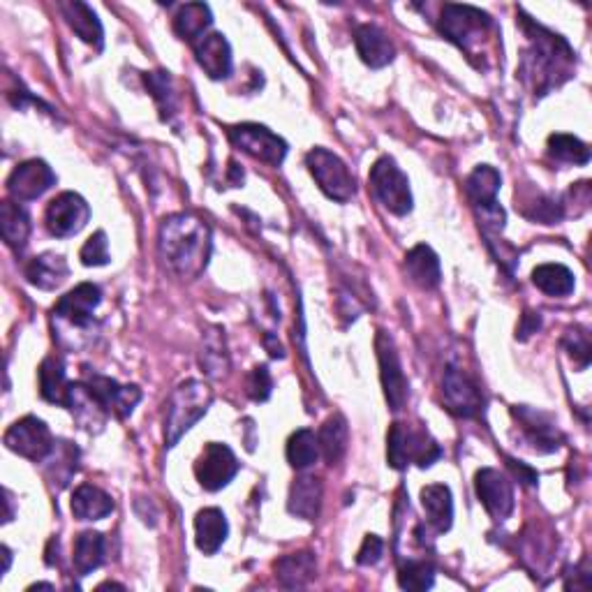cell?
I'll return each instance as SVG.
<instances>
[{"mask_svg": "<svg viewBox=\"0 0 592 592\" xmlns=\"http://www.w3.org/2000/svg\"><path fill=\"white\" fill-rule=\"evenodd\" d=\"M315 572H317V562H315V555L310 551L283 555V558L276 562V579L280 586L290 590L308 586V583L315 579Z\"/></svg>", "mask_w": 592, "mask_h": 592, "instance_id": "cell-25", "label": "cell"}, {"mask_svg": "<svg viewBox=\"0 0 592 592\" xmlns=\"http://www.w3.org/2000/svg\"><path fill=\"white\" fill-rule=\"evenodd\" d=\"M3 558H5L3 572H7V569H10V562H12V553H10V549H7V546H3Z\"/></svg>", "mask_w": 592, "mask_h": 592, "instance_id": "cell-49", "label": "cell"}, {"mask_svg": "<svg viewBox=\"0 0 592 592\" xmlns=\"http://www.w3.org/2000/svg\"><path fill=\"white\" fill-rule=\"evenodd\" d=\"M322 507V481L317 477H299L290 488V502L287 509L290 514L303 518V521H315L320 516Z\"/></svg>", "mask_w": 592, "mask_h": 592, "instance_id": "cell-27", "label": "cell"}, {"mask_svg": "<svg viewBox=\"0 0 592 592\" xmlns=\"http://www.w3.org/2000/svg\"><path fill=\"white\" fill-rule=\"evenodd\" d=\"M271 389H273V380H271L269 368H266V366H255L253 370H250V375H248V380H246V391H248V396L253 398L255 403L269 401Z\"/></svg>", "mask_w": 592, "mask_h": 592, "instance_id": "cell-43", "label": "cell"}, {"mask_svg": "<svg viewBox=\"0 0 592 592\" xmlns=\"http://www.w3.org/2000/svg\"><path fill=\"white\" fill-rule=\"evenodd\" d=\"M111 512H114V500L98 486L84 484L72 493V514L79 521H102Z\"/></svg>", "mask_w": 592, "mask_h": 592, "instance_id": "cell-28", "label": "cell"}, {"mask_svg": "<svg viewBox=\"0 0 592 592\" xmlns=\"http://www.w3.org/2000/svg\"><path fill=\"white\" fill-rule=\"evenodd\" d=\"M213 391L206 382L188 380L172 391L165 414V444L176 447L185 433L209 412Z\"/></svg>", "mask_w": 592, "mask_h": 592, "instance_id": "cell-3", "label": "cell"}, {"mask_svg": "<svg viewBox=\"0 0 592 592\" xmlns=\"http://www.w3.org/2000/svg\"><path fill=\"white\" fill-rule=\"evenodd\" d=\"M100 301H102V292L98 285L81 283L74 287L72 292L61 296V301H58L54 308V315L56 320L70 324V327L86 329L91 327L93 313L95 308L100 306Z\"/></svg>", "mask_w": 592, "mask_h": 592, "instance_id": "cell-16", "label": "cell"}, {"mask_svg": "<svg viewBox=\"0 0 592 592\" xmlns=\"http://www.w3.org/2000/svg\"><path fill=\"white\" fill-rule=\"evenodd\" d=\"M375 350H377V361H380V377H382V389L384 398H387L391 412H401L407 405V380L401 366V357H398V350L394 345V338L389 336L387 331H377L375 338Z\"/></svg>", "mask_w": 592, "mask_h": 592, "instance_id": "cell-8", "label": "cell"}, {"mask_svg": "<svg viewBox=\"0 0 592 592\" xmlns=\"http://www.w3.org/2000/svg\"><path fill=\"white\" fill-rule=\"evenodd\" d=\"M382 553H384V542H382V539L377 537V535H368L364 539V544H361L359 555H357V562H359V565H364V567L377 565V562H380V558H382Z\"/></svg>", "mask_w": 592, "mask_h": 592, "instance_id": "cell-45", "label": "cell"}, {"mask_svg": "<svg viewBox=\"0 0 592 592\" xmlns=\"http://www.w3.org/2000/svg\"><path fill=\"white\" fill-rule=\"evenodd\" d=\"M70 382L65 377V366L61 359H44L40 366V394L44 401L65 405V398H68Z\"/></svg>", "mask_w": 592, "mask_h": 592, "instance_id": "cell-37", "label": "cell"}, {"mask_svg": "<svg viewBox=\"0 0 592 592\" xmlns=\"http://www.w3.org/2000/svg\"><path fill=\"white\" fill-rule=\"evenodd\" d=\"M162 264L181 280H195L211 257V229L192 213H174L162 220L158 232Z\"/></svg>", "mask_w": 592, "mask_h": 592, "instance_id": "cell-1", "label": "cell"}, {"mask_svg": "<svg viewBox=\"0 0 592 592\" xmlns=\"http://www.w3.org/2000/svg\"><path fill=\"white\" fill-rule=\"evenodd\" d=\"M5 505H7V512H5V523L12 521V493L5 491Z\"/></svg>", "mask_w": 592, "mask_h": 592, "instance_id": "cell-48", "label": "cell"}, {"mask_svg": "<svg viewBox=\"0 0 592 592\" xmlns=\"http://www.w3.org/2000/svg\"><path fill=\"white\" fill-rule=\"evenodd\" d=\"M539 324H542V320H539V315L525 313L523 315V327L518 329V333H521V338H528L530 333H535L539 329Z\"/></svg>", "mask_w": 592, "mask_h": 592, "instance_id": "cell-47", "label": "cell"}, {"mask_svg": "<svg viewBox=\"0 0 592 592\" xmlns=\"http://www.w3.org/2000/svg\"><path fill=\"white\" fill-rule=\"evenodd\" d=\"M532 283L549 296H569L574 292V273L562 264H542L532 271Z\"/></svg>", "mask_w": 592, "mask_h": 592, "instance_id": "cell-35", "label": "cell"}, {"mask_svg": "<svg viewBox=\"0 0 592 592\" xmlns=\"http://www.w3.org/2000/svg\"><path fill=\"white\" fill-rule=\"evenodd\" d=\"M435 569L426 560H407L398 572V586L403 590H428L433 588Z\"/></svg>", "mask_w": 592, "mask_h": 592, "instance_id": "cell-40", "label": "cell"}, {"mask_svg": "<svg viewBox=\"0 0 592 592\" xmlns=\"http://www.w3.org/2000/svg\"><path fill=\"white\" fill-rule=\"evenodd\" d=\"M405 271L410 280L421 290H435L442 280V269H440V257L433 253L431 248L414 246L410 253L405 255Z\"/></svg>", "mask_w": 592, "mask_h": 592, "instance_id": "cell-23", "label": "cell"}, {"mask_svg": "<svg viewBox=\"0 0 592 592\" xmlns=\"http://www.w3.org/2000/svg\"><path fill=\"white\" fill-rule=\"evenodd\" d=\"M239 472L234 451L222 442H209L195 463V477L206 491H220Z\"/></svg>", "mask_w": 592, "mask_h": 592, "instance_id": "cell-12", "label": "cell"}, {"mask_svg": "<svg viewBox=\"0 0 592 592\" xmlns=\"http://www.w3.org/2000/svg\"><path fill=\"white\" fill-rule=\"evenodd\" d=\"M347 440H350V431H347V421L340 414H333L324 421L320 433H317L320 454L327 458L329 465H336L345 456Z\"/></svg>", "mask_w": 592, "mask_h": 592, "instance_id": "cell-33", "label": "cell"}, {"mask_svg": "<svg viewBox=\"0 0 592 592\" xmlns=\"http://www.w3.org/2000/svg\"><path fill=\"white\" fill-rule=\"evenodd\" d=\"M229 142H232L239 151L248 153L250 158L259 162H266L271 167L283 165L287 155V144L280 139L276 132L257 123H243L229 128Z\"/></svg>", "mask_w": 592, "mask_h": 592, "instance_id": "cell-7", "label": "cell"}, {"mask_svg": "<svg viewBox=\"0 0 592 592\" xmlns=\"http://www.w3.org/2000/svg\"><path fill=\"white\" fill-rule=\"evenodd\" d=\"M0 229H3V239L10 248L24 250L31 236V218L21 209L19 204L5 202L0 206Z\"/></svg>", "mask_w": 592, "mask_h": 592, "instance_id": "cell-34", "label": "cell"}, {"mask_svg": "<svg viewBox=\"0 0 592 592\" xmlns=\"http://www.w3.org/2000/svg\"><path fill=\"white\" fill-rule=\"evenodd\" d=\"M317 458H320V442H317V435L308 428H301V431L292 433V438L287 440V461L294 470H306L310 465H315Z\"/></svg>", "mask_w": 592, "mask_h": 592, "instance_id": "cell-38", "label": "cell"}, {"mask_svg": "<svg viewBox=\"0 0 592 592\" xmlns=\"http://www.w3.org/2000/svg\"><path fill=\"white\" fill-rule=\"evenodd\" d=\"M146 86L151 95L158 102L162 118H169L176 109V91L174 81L169 77V72H151L146 74Z\"/></svg>", "mask_w": 592, "mask_h": 592, "instance_id": "cell-41", "label": "cell"}, {"mask_svg": "<svg viewBox=\"0 0 592 592\" xmlns=\"http://www.w3.org/2000/svg\"><path fill=\"white\" fill-rule=\"evenodd\" d=\"M7 449L14 454L28 458V461H44L54 451V438L49 426L37 417H24L7 428L5 433Z\"/></svg>", "mask_w": 592, "mask_h": 592, "instance_id": "cell-10", "label": "cell"}, {"mask_svg": "<svg viewBox=\"0 0 592 592\" xmlns=\"http://www.w3.org/2000/svg\"><path fill=\"white\" fill-rule=\"evenodd\" d=\"M199 364H202L206 373L213 377H220L227 373L229 357H227V345H225V331L220 327H211L204 333L202 352H199Z\"/></svg>", "mask_w": 592, "mask_h": 592, "instance_id": "cell-36", "label": "cell"}, {"mask_svg": "<svg viewBox=\"0 0 592 592\" xmlns=\"http://www.w3.org/2000/svg\"><path fill=\"white\" fill-rule=\"evenodd\" d=\"M88 218H91V206L77 192H63L56 199H51L44 213V225L58 239L65 236L79 234L86 227Z\"/></svg>", "mask_w": 592, "mask_h": 592, "instance_id": "cell-11", "label": "cell"}, {"mask_svg": "<svg viewBox=\"0 0 592 592\" xmlns=\"http://www.w3.org/2000/svg\"><path fill=\"white\" fill-rule=\"evenodd\" d=\"M514 414L523 424L525 433H528V440L532 447H535V451H544V454H549V451H555L560 447L558 428H555L553 421L546 419V414L528 410V407H518V410H514Z\"/></svg>", "mask_w": 592, "mask_h": 592, "instance_id": "cell-26", "label": "cell"}, {"mask_svg": "<svg viewBox=\"0 0 592 592\" xmlns=\"http://www.w3.org/2000/svg\"><path fill=\"white\" fill-rule=\"evenodd\" d=\"M195 56L199 68H202L211 79H225L232 74V47L227 37L220 33L204 35L195 44Z\"/></svg>", "mask_w": 592, "mask_h": 592, "instance_id": "cell-19", "label": "cell"}, {"mask_svg": "<svg viewBox=\"0 0 592 592\" xmlns=\"http://www.w3.org/2000/svg\"><path fill=\"white\" fill-rule=\"evenodd\" d=\"M65 407L77 417V421L88 431H100L107 421V407L98 401L88 384H70Z\"/></svg>", "mask_w": 592, "mask_h": 592, "instance_id": "cell-20", "label": "cell"}, {"mask_svg": "<svg viewBox=\"0 0 592 592\" xmlns=\"http://www.w3.org/2000/svg\"><path fill=\"white\" fill-rule=\"evenodd\" d=\"M565 345H567L569 354H572V357H574L576 361H579V366H581V368H588L590 357H592V347H590L588 333L583 331V329H579V327L572 329V331H567Z\"/></svg>", "mask_w": 592, "mask_h": 592, "instance_id": "cell-44", "label": "cell"}, {"mask_svg": "<svg viewBox=\"0 0 592 592\" xmlns=\"http://www.w3.org/2000/svg\"><path fill=\"white\" fill-rule=\"evenodd\" d=\"M421 505L428 523L433 525L435 532H447L454 523V500H451L449 486L431 484L421 491Z\"/></svg>", "mask_w": 592, "mask_h": 592, "instance_id": "cell-30", "label": "cell"}, {"mask_svg": "<svg viewBox=\"0 0 592 592\" xmlns=\"http://www.w3.org/2000/svg\"><path fill=\"white\" fill-rule=\"evenodd\" d=\"M306 165L317 185H320V190L329 199H333V202H350L354 192H357L350 169H347L345 162L336 153L327 151V148H313L306 155Z\"/></svg>", "mask_w": 592, "mask_h": 592, "instance_id": "cell-6", "label": "cell"}, {"mask_svg": "<svg viewBox=\"0 0 592 592\" xmlns=\"http://www.w3.org/2000/svg\"><path fill=\"white\" fill-rule=\"evenodd\" d=\"M477 498L495 521H505L514 512V488L500 470L484 468L475 475Z\"/></svg>", "mask_w": 592, "mask_h": 592, "instance_id": "cell-13", "label": "cell"}, {"mask_svg": "<svg viewBox=\"0 0 592 592\" xmlns=\"http://www.w3.org/2000/svg\"><path fill=\"white\" fill-rule=\"evenodd\" d=\"M56 183V174L44 160H26L14 167V172L7 179V192L17 202H31L42 197L51 185Z\"/></svg>", "mask_w": 592, "mask_h": 592, "instance_id": "cell-15", "label": "cell"}, {"mask_svg": "<svg viewBox=\"0 0 592 592\" xmlns=\"http://www.w3.org/2000/svg\"><path fill=\"white\" fill-rule=\"evenodd\" d=\"M442 456L428 431L412 428L407 424H391L387 433V461L394 470H405L410 463H417L419 468H431V465Z\"/></svg>", "mask_w": 592, "mask_h": 592, "instance_id": "cell-4", "label": "cell"}, {"mask_svg": "<svg viewBox=\"0 0 592 592\" xmlns=\"http://www.w3.org/2000/svg\"><path fill=\"white\" fill-rule=\"evenodd\" d=\"M213 24L209 5L204 3H188L183 5L179 14L174 17V31L181 40L197 44L206 35V28Z\"/></svg>", "mask_w": 592, "mask_h": 592, "instance_id": "cell-32", "label": "cell"}, {"mask_svg": "<svg viewBox=\"0 0 592 592\" xmlns=\"http://www.w3.org/2000/svg\"><path fill=\"white\" fill-rule=\"evenodd\" d=\"M70 276V266L65 262L63 255L56 253H42L35 257L26 266V278L28 283L35 285L37 290L51 292L56 287H61Z\"/></svg>", "mask_w": 592, "mask_h": 592, "instance_id": "cell-21", "label": "cell"}, {"mask_svg": "<svg viewBox=\"0 0 592 592\" xmlns=\"http://www.w3.org/2000/svg\"><path fill=\"white\" fill-rule=\"evenodd\" d=\"M105 560V537L100 532H81V535L74 539V551H72V565L74 572L79 576H88L95 572Z\"/></svg>", "mask_w": 592, "mask_h": 592, "instance_id": "cell-31", "label": "cell"}, {"mask_svg": "<svg viewBox=\"0 0 592 592\" xmlns=\"http://www.w3.org/2000/svg\"><path fill=\"white\" fill-rule=\"evenodd\" d=\"M491 28V17L470 5H444L440 17V33L458 47L470 51L472 42H477Z\"/></svg>", "mask_w": 592, "mask_h": 592, "instance_id": "cell-9", "label": "cell"}, {"mask_svg": "<svg viewBox=\"0 0 592 592\" xmlns=\"http://www.w3.org/2000/svg\"><path fill=\"white\" fill-rule=\"evenodd\" d=\"M507 463H509V468L514 470V475L523 481V484H537L539 475L535 470H530L528 465H523L521 461H514V458H507Z\"/></svg>", "mask_w": 592, "mask_h": 592, "instance_id": "cell-46", "label": "cell"}, {"mask_svg": "<svg viewBox=\"0 0 592 592\" xmlns=\"http://www.w3.org/2000/svg\"><path fill=\"white\" fill-rule=\"evenodd\" d=\"M354 44H357V51L368 68L380 70L387 68V65L396 58L394 42L389 40V35L373 24H364L354 31Z\"/></svg>", "mask_w": 592, "mask_h": 592, "instance_id": "cell-18", "label": "cell"}, {"mask_svg": "<svg viewBox=\"0 0 592 592\" xmlns=\"http://www.w3.org/2000/svg\"><path fill=\"white\" fill-rule=\"evenodd\" d=\"M368 185L373 190V197L384 209L394 216H407L412 211V190L410 181L394 158H380L370 169Z\"/></svg>", "mask_w": 592, "mask_h": 592, "instance_id": "cell-5", "label": "cell"}, {"mask_svg": "<svg viewBox=\"0 0 592 592\" xmlns=\"http://www.w3.org/2000/svg\"><path fill=\"white\" fill-rule=\"evenodd\" d=\"M442 398L454 417L470 419L481 410V394L477 384L463 370L449 366L442 377Z\"/></svg>", "mask_w": 592, "mask_h": 592, "instance_id": "cell-14", "label": "cell"}, {"mask_svg": "<svg viewBox=\"0 0 592 592\" xmlns=\"http://www.w3.org/2000/svg\"><path fill=\"white\" fill-rule=\"evenodd\" d=\"M549 153L551 158L560 162H569V165H588L590 162L588 144H583L579 137H572V135H551Z\"/></svg>", "mask_w": 592, "mask_h": 592, "instance_id": "cell-39", "label": "cell"}, {"mask_svg": "<svg viewBox=\"0 0 592 592\" xmlns=\"http://www.w3.org/2000/svg\"><path fill=\"white\" fill-rule=\"evenodd\" d=\"M500 172L498 169L481 165L465 181V192H468L470 202L475 204L477 211H488L498 206V190H500Z\"/></svg>", "mask_w": 592, "mask_h": 592, "instance_id": "cell-29", "label": "cell"}, {"mask_svg": "<svg viewBox=\"0 0 592 592\" xmlns=\"http://www.w3.org/2000/svg\"><path fill=\"white\" fill-rule=\"evenodd\" d=\"M88 387L98 396V401L107 407L109 414L114 412L116 417L121 419L130 417V414L135 412L137 403L142 401V391H139L135 384H118L116 380H111V377L93 375L91 380H88Z\"/></svg>", "mask_w": 592, "mask_h": 592, "instance_id": "cell-17", "label": "cell"}, {"mask_svg": "<svg viewBox=\"0 0 592 592\" xmlns=\"http://www.w3.org/2000/svg\"><path fill=\"white\" fill-rule=\"evenodd\" d=\"M229 535L227 516L218 507H206L195 516V542L204 555L218 553Z\"/></svg>", "mask_w": 592, "mask_h": 592, "instance_id": "cell-22", "label": "cell"}, {"mask_svg": "<svg viewBox=\"0 0 592 592\" xmlns=\"http://www.w3.org/2000/svg\"><path fill=\"white\" fill-rule=\"evenodd\" d=\"M81 264L84 266H105L109 264V241L105 232H95L81 248Z\"/></svg>", "mask_w": 592, "mask_h": 592, "instance_id": "cell-42", "label": "cell"}, {"mask_svg": "<svg viewBox=\"0 0 592 592\" xmlns=\"http://www.w3.org/2000/svg\"><path fill=\"white\" fill-rule=\"evenodd\" d=\"M61 12L65 21H68V26L81 37V40L91 44V47L98 51L102 49V44H105V31H102L98 14H95L91 7L74 0V3H61Z\"/></svg>", "mask_w": 592, "mask_h": 592, "instance_id": "cell-24", "label": "cell"}, {"mask_svg": "<svg viewBox=\"0 0 592 592\" xmlns=\"http://www.w3.org/2000/svg\"><path fill=\"white\" fill-rule=\"evenodd\" d=\"M521 24L530 40V47L523 56L521 74L530 81L535 95H546L574 74V51L560 35L535 24L530 17H523Z\"/></svg>", "mask_w": 592, "mask_h": 592, "instance_id": "cell-2", "label": "cell"}]
</instances>
